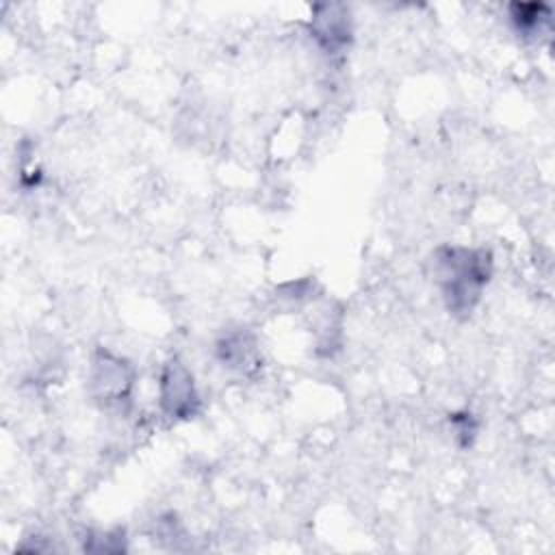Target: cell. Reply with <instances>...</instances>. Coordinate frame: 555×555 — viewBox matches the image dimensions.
<instances>
[{"label": "cell", "mask_w": 555, "mask_h": 555, "mask_svg": "<svg viewBox=\"0 0 555 555\" xmlns=\"http://www.w3.org/2000/svg\"><path fill=\"white\" fill-rule=\"evenodd\" d=\"M490 254L483 249L442 247L436 251V278L453 314H470L490 280Z\"/></svg>", "instance_id": "6da1fadb"}, {"label": "cell", "mask_w": 555, "mask_h": 555, "mask_svg": "<svg viewBox=\"0 0 555 555\" xmlns=\"http://www.w3.org/2000/svg\"><path fill=\"white\" fill-rule=\"evenodd\" d=\"M197 392L191 373L180 362H169L160 375V403L167 414L189 418L197 410Z\"/></svg>", "instance_id": "7a4b0ae2"}, {"label": "cell", "mask_w": 555, "mask_h": 555, "mask_svg": "<svg viewBox=\"0 0 555 555\" xmlns=\"http://www.w3.org/2000/svg\"><path fill=\"white\" fill-rule=\"evenodd\" d=\"M130 375L128 366L108 353H102V358L95 362V373H93V386L98 388V397L104 401H121L126 399L130 390Z\"/></svg>", "instance_id": "3957f363"}, {"label": "cell", "mask_w": 555, "mask_h": 555, "mask_svg": "<svg viewBox=\"0 0 555 555\" xmlns=\"http://www.w3.org/2000/svg\"><path fill=\"white\" fill-rule=\"evenodd\" d=\"M512 20L520 33H535L548 22V9L544 4H514Z\"/></svg>", "instance_id": "277c9868"}]
</instances>
